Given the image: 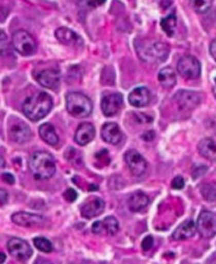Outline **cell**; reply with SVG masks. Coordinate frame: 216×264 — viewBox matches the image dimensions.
Returning <instances> with one entry per match:
<instances>
[{"label":"cell","mask_w":216,"mask_h":264,"mask_svg":"<svg viewBox=\"0 0 216 264\" xmlns=\"http://www.w3.org/2000/svg\"><path fill=\"white\" fill-rule=\"evenodd\" d=\"M53 107L52 97L45 92H37L27 98L23 104L24 114L31 121H39L45 118Z\"/></svg>","instance_id":"obj_1"},{"label":"cell","mask_w":216,"mask_h":264,"mask_svg":"<svg viewBox=\"0 0 216 264\" xmlns=\"http://www.w3.org/2000/svg\"><path fill=\"white\" fill-rule=\"evenodd\" d=\"M29 169L36 180L50 179L56 172L54 158L47 152H36L29 159Z\"/></svg>","instance_id":"obj_2"},{"label":"cell","mask_w":216,"mask_h":264,"mask_svg":"<svg viewBox=\"0 0 216 264\" xmlns=\"http://www.w3.org/2000/svg\"><path fill=\"white\" fill-rule=\"evenodd\" d=\"M67 109L75 118L88 117L93 109L91 99L82 93L73 92L67 96Z\"/></svg>","instance_id":"obj_3"},{"label":"cell","mask_w":216,"mask_h":264,"mask_svg":"<svg viewBox=\"0 0 216 264\" xmlns=\"http://www.w3.org/2000/svg\"><path fill=\"white\" fill-rule=\"evenodd\" d=\"M137 52L141 60L149 62H164L169 56V48L158 41L143 42L137 46Z\"/></svg>","instance_id":"obj_4"},{"label":"cell","mask_w":216,"mask_h":264,"mask_svg":"<svg viewBox=\"0 0 216 264\" xmlns=\"http://www.w3.org/2000/svg\"><path fill=\"white\" fill-rule=\"evenodd\" d=\"M12 43L15 50L23 56H31L37 50L34 38L24 30H19L13 34Z\"/></svg>","instance_id":"obj_5"},{"label":"cell","mask_w":216,"mask_h":264,"mask_svg":"<svg viewBox=\"0 0 216 264\" xmlns=\"http://www.w3.org/2000/svg\"><path fill=\"white\" fill-rule=\"evenodd\" d=\"M178 73L186 79H197L202 73L200 61L193 56H184L177 63Z\"/></svg>","instance_id":"obj_6"},{"label":"cell","mask_w":216,"mask_h":264,"mask_svg":"<svg viewBox=\"0 0 216 264\" xmlns=\"http://www.w3.org/2000/svg\"><path fill=\"white\" fill-rule=\"evenodd\" d=\"M196 227L203 238H213L216 235V215L209 211H203L199 216Z\"/></svg>","instance_id":"obj_7"},{"label":"cell","mask_w":216,"mask_h":264,"mask_svg":"<svg viewBox=\"0 0 216 264\" xmlns=\"http://www.w3.org/2000/svg\"><path fill=\"white\" fill-rule=\"evenodd\" d=\"M8 251L12 257L21 262L29 260L33 254L32 248L29 246L28 242L19 238H12L9 240Z\"/></svg>","instance_id":"obj_8"},{"label":"cell","mask_w":216,"mask_h":264,"mask_svg":"<svg viewBox=\"0 0 216 264\" xmlns=\"http://www.w3.org/2000/svg\"><path fill=\"white\" fill-rule=\"evenodd\" d=\"M123 98L119 93L103 95L101 99V109L104 116L112 117L115 116L122 107Z\"/></svg>","instance_id":"obj_9"},{"label":"cell","mask_w":216,"mask_h":264,"mask_svg":"<svg viewBox=\"0 0 216 264\" xmlns=\"http://www.w3.org/2000/svg\"><path fill=\"white\" fill-rule=\"evenodd\" d=\"M104 201L99 197L92 196L89 197L81 205H80V214L83 218L91 219L99 216L104 211Z\"/></svg>","instance_id":"obj_10"},{"label":"cell","mask_w":216,"mask_h":264,"mask_svg":"<svg viewBox=\"0 0 216 264\" xmlns=\"http://www.w3.org/2000/svg\"><path fill=\"white\" fill-rule=\"evenodd\" d=\"M124 161L134 176H141L147 169V161L135 149H130L125 153Z\"/></svg>","instance_id":"obj_11"},{"label":"cell","mask_w":216,"mask_h":264,"mask_svg":"<svg viewBox=\"0 0 216 264\" xmlns=\"http://www.w3.org/2000/svg\"><path fill=\"white\" fill-rule=\"evenodd\" d=\"M9 136L16 143H26L31 139V129L25 122L17 120L10 125Z\"/></svg>","instance_id":"obj_12"},{"label":"cell","mask_w":216,"mask_h":264,"mask_svg":"<svg viewBox=\"0 0 216 264\" xmlns=\"http://www.w3.org/2000/svg\"><path fill=\"white\" fill-rule=\"evenodd\" d=\"M12 221L19 227L33 228L39 227L45 221V218L36 214H30L26 212H18L13 214Z\"/></svg>","instance_id":"obj_13"},{"label":"cell","mask_w":216,"mask_h":264,"mask_svg":"<svg viewBox=\"0 0 216 264\" xmlns=\"http://www.w3.org/2000/svg\"><path fill=\"white\" fill-rule=\"evenodd\" d=\"M55 37L64 46L74 47V48H79L83 46L82 38L77 33H75L74 31L68 28L57 29L55 32Z\"/></svg>","instance_id":"obj_14"},{"label":"cell","mask_w":216,"mask_h":264,"mask_svg":"<svg viewBox=\"0 0 216 264\" xmlns=\"http://www.w3.org/2000/svg\"><path fill=\"white\" fill-rule=\"evenodd\" d=\"M118 230H119V223L113 216L105 217L102 221H96L92 225V232L95 235H101L105 233L109 236H114L117 234Z\"/></svg>","instance_id":"obj_15"},{"label":"cell","mask_w":216,"mask_h":264,"mask_svg":"<svg viewBox=\"0 0 216 264\" xmlns=\"http://www.w3.org/2000/svg\"><path fill=\"white\" fill-rule=\"evenodd\" d=\"M174 101L182 109H193L200 104L201 97L195 92L179 91L177 94H175Z\"/></svg>","instance_id":"obj_16"},{"label":"cell","mask_w":216,"mask_h":264,"mask_svg":"<svg viewBox=\"0 0 216 264\" xmlns=\"http://www.w3.org/2000/svg\"><path fill=\"white\" fill-rule=\"evenodd\" d=\"M40 85L49 90H56L60 83V74L55 70H45L36 76Z\"/></svg>","instance_id":"obj_17"},{"label":"cell","mask_w":216,"mask_h":264,"mask_svg":"<svg viewBox=\"0 0 216 264\" xmlns=\"http://www.w3.org/2000/svg\"><path fill=\"white\" fill-rule=\"evenodd\" d=\"M101 138L103 141L111 143V144H118L121 141L122 134L118 124L114 122H107L104 123L101 127Z\"/></svg>","instance_id":"obj_18"},{"label":"cell","mask_w":216,"mask_h":264,"mask_svg":"<svg viewBox=\"0 0 216 264\" xmlns=\"http://www.w3.org/2000/svg\"><path fill=\"white\" fill-rule=\"evenodd\" d=\"M94 136H95V128L93 124L89 122H84L78 126L74 139L79 145H85L94 139Z\"/></svg>","instance_id":"obj_19"},{"label":"cell","mask_w":216,"mask_h":264,"mask_svg":"<svg viewBox=\"0 0 216 264\" xmlns=\"http://www.w3.org/2000/svg\"><path fill=\"white\" fill-rule=\"evenodd\" d=\"M197 227L195 225V223H194L192 220H187V221H184L182 224L178 225V228L174 232H173L172 238L177 241L187 240L195 235Z\"/></svg>","instance_id":"obj_20"},{"label":"cell","mask_w":216,"mask_h":264,"mask_svg":"<svg viewBox=\"0 0 216 264\" xmlns=\"http://www.w3.org/2000/svg\"><path fill=\"white\" fill-rule=\"evenodd\" d=\"M151 95L147 87H137L129 95V102L135 107H143L150 103Z\"/></svg>","instance_id":"obj_21"},{"label":"cell","mask_w":216,"mask_h":264,"mask_svg":"<svg viewBox=\"0 0 216 264\" xmlns=\"http://www.w3.org/2000/svg\"><path fill=\"white\" fill-rule=\"evenodd\" d=\"M149 204V198L148 196L142 192H135L131 196L129 197L128 200V206L130 211L132 212H139L143 209H146Z\"/></svg>","instance_id":"obj_22"},{"label":"cell","mask_w":216,"mask_h":264,"mask_svg":"<svg viewBox=\"0 0 216 264\" xmlns=\"http://www.w3.org/2000/svg\"><path fill=\"white\" fill-rule=\"evenodd\" d=\"M199 150L200 154L209 159V160H216V142L211 138H204L199 143Z\"/></svg>","instance_id":"obj_23"},{"label":"cell","mask_w":216,"mask_h":264,"mask_svg":"<svg viewBox=\"0 0 216 264\" xmlns=\"http://www.w3.org/2000/svg\"><path fill=\"white\" fill-rule=\"evenodd\" d=\"M39 135L43 141L50 145H55L58 143L59 138L56 134L54 126L50 123H43L39 127Z\"/></svg>","instance_id":"obj_24"},{"label":"cell","mask_w":216,"mask_h":264,"mask_svg":"<svg viewBox=\"0 0 216 264\" xmlns=\"http://www.w3.org/2000/svg\"><path fill=\"white\" fill-rule=\"evenodd\" d=\"M158 81L165 89H172L176 84V75L173 69L167 67L159 71Z\"/></svg>","instance_id":"obj_25"},{"label":"cell","mask_w":216,"mask_h":264,"mask_svg":"<svg viewBox=\"0 0 216 264\" xmlns=\"http://www.w3.org/2000/svg\"><path fill=\"white\" fill-rule=\"evenodd\" d=\"M176 24H177V19L174 15H169V16L163 18L160 21V26H161L164 32L169 37H172L173 34L175 33Z\"/></svg>","instance_id":"obj_26"},{"label":"cell","mask_w":216,"mask_h":264,"mask_svg":"<svg viewBox=\"0 0 216 264\" xmlns=\"http://www.w3.org/2000/svg\"><path fill=\"white\" fill-rule=\"evenodd\" d=\"M192 8L199 14L207 13L213 4V0H190Z\"/></svg>","instance_id":"obj_27"},{"label":"cell","mask_w":216,"mask_h":264,"mask_svg":"<svg viewBox=\"0 0 216 264\" xmlns=\"http://www.w3.org/2000/svg\"><path fill=\"white\" fill-rule=\"evenodd\" d=\"M202 195L208 202L216 203V184L206 183L202 187Z\"/></svg>","instance_id":"obj_28"},{"label":"cell","mask_w":216,"mask_h":264,"mask_svg":"<svg viewBox=\"0 0 216 264\" xmlns=\"http://www.w3.org/2000/svg\"><path fill=\"white\" fill-rule=\"evenodd\" d=\"M34 246L36 249H38L40 252L43 253H51L53 251V246L51 242L43 237H36L34 240Z\"/></svg>","instance_id":"obj_29"},{"label":"cell","mask_w":216,"mask_h":264,"mask_svg":"<svg viewBox=\"0 0 216 264\" xmlns=\"http://www.w3.org/2000/svg\"><path fill=\"white\" fill-rule=\"evenodd\" d=\"M153 243H154V240H153L152 236H147V237L142 240L141 248H142V250H143V251L148 252V251H150L151 249H152Z\"/></svg>","instance_id":"obj_30"},{"label":"cell","mask_w":216,"mask_h":264,"mask_svg":"<svg viewBox=\"0 0 216 264\" xmlns=\"http://www.w3.org/2000/svg\"><path fill=\"white\" fill-rule=\"evenodd\" d=\"M64 199L69 202H74L77 198V193L75 190L73 188H68L66 192H64Z\"/></svg>","instance_id":"obj_31"},{"label":"cell","mask_w":216,"mask_h":264,"mask_svg":"<svg viewBox=\"0 0 216 264\" xmlns=\"http://www.w3.org/2000/svg\"><path fill=\"white\" fill-rule=\"evenodd\" d=\"M185 186V180L182 176H177L172 181V187L174 190H182Z\"/></svg>","instance_id":"obj_32"},{"label":"cell","mask_w":216,"mask_h":264,"mask_svg":"<svg viewBox=\"0 0 216 264\" xmlns=\"http://www.w3.org/2000/svg\"><path fill=\"white\" fill-rule=\"evenodd\" d=\"M3 180L8 183V184H14L15 183V178L12 174L9 173H5L3 174Z\"/></svg>","instance_id":"obj_33"},{"label":"cell","mask_w":216,"mask_h":264,"mask_svg":"<svg viewBox=\"0 0 216 264\" xmlns=\"http://www.w3.org/2000/svg\"><path fill=\"white\" fill-rule=\"evenodd\" d=\"M9 199V194L5 188L0 190V201H2V205L6 204Z\"/></svg>","instance_id":"obj_34"},{"label":"cell","mask_w":216,"mask_h":264,"mask_svg":"<svg viewBox=\"0 0 216 264\" xmlns=\"http://www.w3.org/2000/svg\"><path fill=\"white\" fill-rule=\"evenodd\" d=\"M210 54L213 57V59L216 61V39H214L210 45Z\"/></svg>","instance_id":"obj_35"},{"label":"cell","mask_w":216,"mask_h":264,"mask_svg":"<svg viewBox=\"0 0 216 264\" xmlns=\"http://www.w3.org/2000/svg\"><path fill=\"white\" fill-rule=\"evenodd\" d=\"M171 4H172L171 0H159V5H160V7H161L164 10L168 9V8L171 6Z\"/></svg>","instance_id":"obj_36"},{"label":"cell","mask_w":216,"mask_h":264,"mask_svg":"<svg viewBox=\"0 0 216 264\" xmlns=\"http://www.w3.org/2000/svg\"><path fill=\"white\" fill-rule=\"evenodd\" d=\"M0 255H2V261L0 262L4 263L6 261V255H5V253H0Z\"/></svg>","instance_id":"obj_37"},{"label":"cell","mask_w":216,"mask_h":264,"mask_svg":"<svg viewBox=\"0 0 216 264\" xmlns=\"http://www.w3.org/2000/svg\"><path fill=\"white\" fill-rule=\"evenodd\" d=\"M2 162H3V165H2V167L4 168V167H5V159H4V157H2Z\"/></svg>","instance_id":"obj_38"},{"label":"cell","mask_w":216,"mask_h":264,"mask_svg":"<svg viewBox=\"0 0 216 264\" xmlns=\"http://www.w3.org/2000/svg\"><path fill=\"white\" fill-rule=\"evenodd\" d=\"M214 95H215V97H216V85L214 86Z\"/></svg>","instance_id":"obj_39"}]
</instances>
